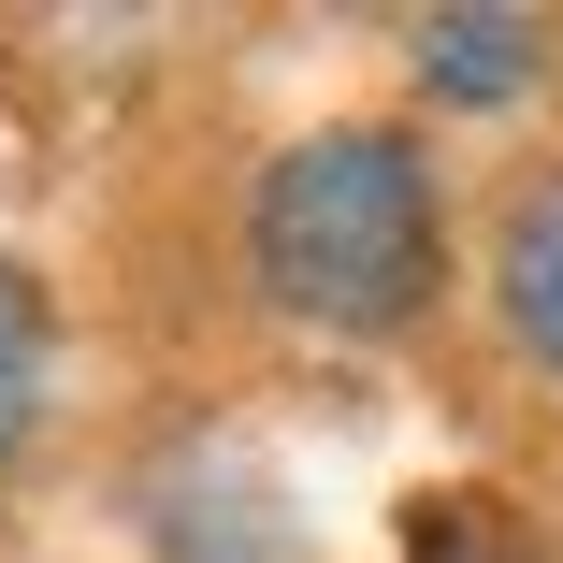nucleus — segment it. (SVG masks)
Returning a JSON list of instances; mask_svg holds the SVG:
<instances>
[{"instance_id":"1","label":"nucleus","mask_w":563,"mask_h":563,"mask_svg":"<svg viewBox=\"0 0 563 563\" xmlns=\"http://www.w3.org/2000/svg\"><path fill=\"white\" fill-rule=\"evenodd\" d=\"M246 275L303 332H405L448 289V202H433L419 131H390V117L303 131L246 202Z\"/></svg>"},{"instance_id":"2","label":"nucleus","mask_w":563,"mask_h":563,"mask_svg":"<svg viewBox=\"0 0 563 563\" xmlns=\"http://www.w3.org/2000/svg\"><path fill=\"white\" fill-rule=\"evenodd\" d=\"M492 318H506V347L563 390V174H534L506 202V232H492Z\"/></svg>"},{"instance_id":"3","label":"nucleus","mask_w":563,"mask_h":563,"mask_svg":"<svg viewBox=\"0 0 563 563\" xmlns=\"http://www.w3.org/2000/svg\"><path fill=\"white\" fill-rule=\"evenodd\" d=\"M405 44H419V87H433V101H520V87H534V44H549V30L492 0V15H419Z\"/></svg>"},{"instance_id":"4","label":"nucleus","mask_w":563,"mask_h":563,"mask_svg":"<svg viewBox=\"0 0 563 563\" xmlns=\"http://www.w3.org/2000/svg\"><path fill=\"white\" fill-rule=\"evenodd\" d=\"M44 289H30V261L0 246V477L30 463V433H44Z\"/></svg>"},{"instance_id":"5","label":"nucleus","mask_w":563,"mask_h":563,"mask_svg":"<svg viewBox=\"0 0 563 563\" xmlns=\"http://www.w3.org/2000/svg\"><path fill=\"white\" fill-rule=\"evenodd\" d=\"M419 563H534V549H506V534H433Z\"/></svg>"}]
</instances>
